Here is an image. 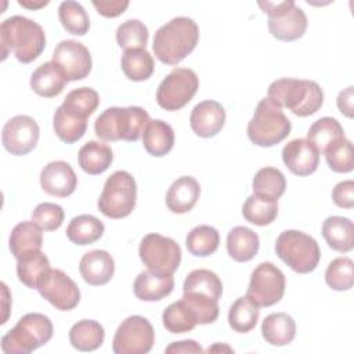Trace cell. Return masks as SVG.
<instances>
[{"instance_id": "1", "label": "cell", "mask_w": 354, "mask_h": 354, "mask_svg": "<svg viewBox=\"0 0 354 354\" xmlns=\"http://www.w3.org/2000/svg\"><path fill=\"white\" fill-rule=\"evenodd\" d=\"M0 43L1 59L12 53L19 62L29 64L43 53L46 35L37 22L22 15H12L0 25Z\"/></svg>"}, {"instance_id": "2", "label": "cell", "mask_w": 354, "mask_h": 354, "mask_svg": "<svg viewBox=\"0 0 354 354\" xmlns=\"http://www.w3.org/2000/svg\"><path fill=\"white\" fill-rule=\"evenodd\" d=\"M199 40V28L192 18L176 17L162 25L152 43L155 57L166 65H177L194 51Z\"/></svg>"}, {"instance_id": "3", "label": "cell", "mask_w": 354, "mask_h": 354, "mask_svg": "<svg viewBox=\"0 0 354 354\" xmlns=\"http://www.w3.org/2000/svg\"><path fill=\"white\" fill-rule=\"evenodd\" d=\"M268 98L300 118L314 115L324 104V91L314 80L283 77L268 86Z\"/></svg>"}, {"instance_id": "4", "label": "cell", "mask_w": 354, "mask_h": 354, "mask_svg": "<svg viewBox=\"0 0 354 354\" xmlns=\"http://www.w3.org/2000/svg\"><path fill=\"white\" fill-rule=\"evenodd\" d=\"M151 122L148 112L141 106L106 108L94 123L95 136L106 142L124 140L136 142Z\"/></svg>"}, {"instance_id": "5", "label": "cell", "mask_w": 354, "mask_h": 354, "mask_svg": "<svg viewBox=\"0 0 354 354\" xmlns=\"http://www.w3.org/2000/svg\"><path fill=\"white\" fill-rule=\"evenodd\" d=\"M53 322L40 313H29L18 319L17 325L1 337V350L6 354H28L44 346L53 337Z\"/></svg>"}, {"instance_id": "6", "label": "cell", "mask_w": 354, "mask_h": 354, "mask_svg": "<svg viewBox=\"0 0 354 354\" xmlns=\"http://www.w3.org/2000/svg\"><path fill=\"white\" fill-rule=\"evenodd\" d=\"M292 129L290 120L282 112V108L268 97L263 98L248 123V137L259 147H272L283 141Z\"/></svg>"}, {"instance_id": "7", "label": "cell", "mask_w": 354, "mask_h": 354, "mask_svg": "<svg viewBox=\"0 0 354 354\" xmlns=\"http://www.w3.org/2000/svg\"><path fill=\"white\" fill-rule=\"evenodd\" d=\"M278 257L299 274L314 271L321 259V250L317 241L297 230H286L279 234L275 242Z\"/></svg>"}, {"instance_id": "8", "label": "cell", "mask_w": 354, "mask_h": 354, "mask_svg": "<svg viewBox=\"0 0 354 354\" xmlns=\"http://www.w3.org/2000/svg\"><path fill=\"white\" fill-rule=\"evenodd\" d=\"M137 185L133 176L124 170L112 173L98 198V210L109 218L127 217L136 207Z\"/></svg>"}, {"instance_id": "9", "label": "cell", "mask_w": 354, "mask_h": 354, "mask_svg": "<svg viewBox=\"0 0 354 354\" xmlns=\"http://www.w3.org/2000/svg\"><path fill=\"white\" fill-rule=\"evenodd\" d=\"M261 10L268 15L270 33L282 41L300 39L307 29V17L293 0L288 1H259Z\"/></svg>"}, {"instance_id": "10", "label": "cell", "mask_w": 354, "mask_h": 354, "mask_svg": "<svg viewBox=\"0 0 354 354\" xmlns=\"http://www.w3.org/2000/svg\"><path fill=\"white\" fill-rule=\"evenodd\" d=\"M138 254L148 270L162 274L173 275L181 263V249L178 243L160 234H147L140 243Z\"/></svg>"}, {"instance_id": "11", "label": "cell", "mask_w": 354, "mask_h": 354, "mask_svg": "<svg viewBox=\"0 0 354 354\" xmlns=\"http://www.w3.org/2000/svg\"><path fill=\"white\" fill-rule=\"evenodd\" d=\"M199 79L189 68H174L158 86L156 102L166 111L184 108L196 94Z\"/></svg>"}, {"instance_id": "12", "label": "cell", "mask_w": 354, "mask_h": 354, "mask_svg": "<svg viewBox=\"0 0 354 354\" xmlns=\"http://www.w3.org/2000/svg\"><path fill=\"white\" fill-rule=\"evenodd\" d=\"M285 275L272 263H260L250 275L246 296L257 307H270L277 304L285 293Z\"/></svg>"}, {"instance_id": "13", "label": "cell", "mask_w": 354, "mask_h": 354, "mask_svg": "<svg viewBox=\"0 0 354 354\" xmlns=\"http://www.w3.org/2000/svg\"><path fill=\"white\" fill-rule=\"evenodd\" d=\"M155 343L151 322L141 315H130L115 332L112 350L115 354H147Z\"/></svg>"}, {"instance_id": "14", "label": "cell", "mask_w": 354, "mask_h": 354, "mask_svg": "<svg viewBox=\"0 0 354 354\" xmlns=\"http://www.w3.org/2000/svg\"><path fill=\"white\" fill-rule=\"evenodd\" d=\"M37 290L43 299L61 311L73 310L80 301L79 286L59 268H51L39 282Z\"/></svg>"}, {"instance_id": "15", "label": "cell", "mask_w": 354, "mask_h": 354, "mask_svg": "<svg viewBox=\"0 0 354 354\" xmlns=\"http://www.w3.org/2000/svg\"><path fill=\"white\" fill-rule=\"evenodd\" d=\"M39 136L40 129L33 118L28 115H17L4 124L1 142L11 155L22 156L35 149Z\"/></svg>"}, {"instance_id": "16", "label": "cell", "mask_w": 354, "mask_h": 354, "mask_svg": "<svg viewBox=\"0 0 354 354\" xmlns=\"http://www.w3.org/2000/svg\"><path fill=\"white\" fill-rule=\"evenodd\" d=\"M53 61L62 69L68 82L87 77L93 68L88 48L76 40H62L58 43L53 53Z\"/></svg>"}, {"instance_id": "17", "label": "cell", "mask_w": 354, "mask_h": 354, "mask_svg": "<svg viewBox=\"0 0 354 354\" xmlns=\"http://www.w3.org/2000/svg\"><path fill=\"white\" fill-rule=\"evenodd\" d=\"M282 160L290 173L310 176L319 165V152L307 138H295L283 147Z\"/></svg>"}, {"instance_id": "18", "label": "cell", "mask_w": 354, "mask_h": 354, "mask_svg": "<svg viewBox=\"0 0 354 354\" xmlns=\"http://www.w3.org/2000/svg\"><path fill=\"white\" fill-rule=\"evenodd\" d=\"M40 185L44 192L53 196L66 198L75 192L77 177L69 163L54 160L43 167L40 173Z\"/></svg>"}, {"instance_id": "19", "label": "cell", "mask_w": 354, "mask_h": 354, "mask_svg": "<svg viewBox=\"0 0 354 354\" xmlns=\"http://www.w3.org/2000/svg\"><path fill=\"white\" fill-rule=\"evenodd\" d=\"M225 123V111L214 100H205L196 104L189 116L192 131L203 138L214 137L221 131Z\"/></svg>"}, {"instance_id": "20", "label": "cell", "mask_w": 354, "mask_h": 354, "mask_svg": "<svg viewBox=\"0 0 354 354\" xmlns=\"http://www.w3.org/2000/svg\"><path fill=\"white\" fill-rule=\"evenodd\" d=\"M87 118L77 108L62 102L53 116V127L57 137L66 144L79 141L87 130Z\"/></svg>"}, {"instance_id": "21", "label": "cell", "mask_w": 354, "mask_h": 354, "mask_svg": "<svg viewBox=\"0 0 354 354\" xmlns=\"http://www.w3.org/2000/svg\"><path fill=\"white\" fill-rule=\"evenodd\" d=\"M79 271L88 285H105L113 277L115 261L106 250L95 249L83 254L79 263Z\"/></svg>"}, {"instance_id": "22", "label": "cell", "mask_w": 354, "mask_h": 354, "mask_svg": "<svg viewBox=\"0 0 354 354\" xmlns=\"http://www.w3.org/2000/svg\"><path fill=\"white\" fill-rule=\"evenodd\" d=\"M201 194L199 183L191 176L178 177L166 194V206L176 214H183L196 205Z\"/></svg>"}, {"instance_id": "23", "label": "cell", "mask_w": 354, "mask_h": 354, "mask_svg": "<svg viewBox=\"0 0 354 354\" xmlns=\"http://www.w3.org/2000/svg\"><path fill=\"white\" fill-rule=\"evenodd\" d=\"M66 83L68 79L65 73L54 61L41 64L30 76L32 90L44 98H53L61 94Z\"/></svg>"}, {"instance_id": "24", "label": "cell", "mask_w": 354, "mask_h": 354, "mask_svg": "<svg viewBox=\"0 0 354 354\" xmlns=\"http://www.w3.org/2000/svg\"><path fill=\"white\" fill-rule=\"evenodd\" d=\"M221 293H223L221 279L218 278L217 274H214L210 270H205V268L194 270L187 275L183 283V295H187V296L213 300L218 303Z\"/></svg>"}, {"instance_id": "25", "label": "cell", "mask_w": 354, "mask_h": 354, "mask_svg": "<svg viewBox=\"0 0 354 354\" xmlns=\"http://www.w3.org/2000/svg\"><path fill=\"white\" fill-rule=\"evenodd\" d=\"M174 279L171 275H162L151 270L137 275L133 289L137 299L142 301H158L173 292Z\"/></svg>"}, {"instance_id": "26", "label": "cell", "mask_w": 354, "mask_h": 354, "mask_svg": "<svg viewBox=\"0 0 354 354\" xmlns=\"http://www.w3.org/2000/svg\"><path fill=\"white\" fill-rule=\"evenodd\" d=\"M43 234L41 228L33 221H22L17 224L8 239L11 254L18 260L29 253L41 250Z\"/></svg>"}, {"instance_id": "27", "label": "cell", "mask_w": 354, "mask_h": 354, "mask_svg": "<svg viewBox=\"0 0 354 354\" xmlns=\"http://www.w3.org/2000/svg\"><path fill=\"white\" fill-rule=\"evenodd\" d=\"M322 236L329 248L347 253L354 248V224L347 217L330 216L322 223Z\"/></svg>"}, {"instance_id": "28", "label": "cell", "mask_w": 354, "mask_h": 354, "mask_svg": "<svg viewBox=\"0 0 354 354\" xmlns=\"http://www.w3.org/2000/svg\"><path fill=\"white\" fill-rule=\"evenodd\" d=\"M259 246V235L248 227H234L227 235V252L235 261L245 263L252 260L257 254Z\"/></svg>"}, {"instance_id": "29", "label": "cell", "mask_w": 354, "mask_h": 354, "mask_svg": "<svg viewBox=\"0 0 354 354\" xmlns=\"http://www.w3.org/2000/svg\"><path fill=\"white\" fill-rule=\"evenodd\" d=\"M261 335L271 346H286L296 335L295 319L286 313H272L264 318Z\"/></svg>"}, {"instance_id": "30", "label": "cell", "mask_w": 354, "mask_h": 354, "mask_svg": "<svg viewBox=\"0 0 354 354\" xmlns=\"http://www.w3.org/2000/svg\"><path fill=\"white\" fill-rule=\"evenodd\" d=\"M142 144L149 155L165 156L174 145L173 127L160 119L151 120L142 133Z\"/></svg>"}, {"instance_id": "31", "label": "cell", "mask_w": 354, "mask_h": 354, "mask_svg": "<svg viewBox=\"0 0 354 354\" xmlns=\"http://www.w3.org/2000/svg\"><path fill=\"white\" fill-rule=\"evenodd\" d=\"M113 160V152L109 145L100 141L86 142L77 153V162L83 171L95 176L104 173Z\"/></svg>"}, {"instance_id": "32", "label": "cell", "mask_w": 354, "mask_h": 354, "mask_svg": "<svg viewBox=\"0 0 354 354\" xmlns=\"http://www.w3.org/2000/svg\"><path fill=\"white\" fill-rule=\"evenodd\" d=\"M105 330L94 319H82L69 330V342L79 351H94L104 343Z\"/></svg>"}, {"instance_id": "33", "label": "cell", "mask_w": 354, "mask_h": 354, "mask_svg": "<svg viewBox=\"0 0 354 354\" xmlns=\"http://www.w3.org/2000/svg\"><path fill=\"white\" fill-rule=\"evenodd\" d=\"M104 224L95 216L80 214L71 220L66 228L68 239L75 245H90L97 242L104 234Z\"/></svg>"}, {"instance_id": "34", "label": "cell", "mask_w": 354, "mask_h": 354, "mask_svg": "<svg viewBox=\"0 0 354 354\" xmlns=\"http://www.w3.org/2000/svg\"><path fill=\"white\" fill-rule=\"evenodd\" d=\"M50 270V261L41 250L29 253L17 260L18 279L30 289H37L39 282Z\"/></svg>"}, {"instance_id": "35", "label": "cell", "mask_w": 354, "mask_h": 354, "mask_svg": "<svg viewBox=\"0 0 354 354\" xmlns=\"http://www.w3.org/2000/svg\"><path fill=\"white\" fill-rule=\"evenodd\" d=\"M162 321L170 333H185L198 325V317L194 308L184 299L167 306L163 311Z\"/></svg>"}, {"instance_id": "36", "label": "cell", "mask_w": 354, "mask_h": 354, "mask_svg": "<svg viewBox=\"0 0 354 354\" xmlns=\"http://www.w3.org/2000/svg\"><path fill=\"white\" fill-rule=\"evenodd\" d=\"M253 192L257 196L278 201L286 189V178L277 167H261L252 181Z\"/></svg>"}, {"instance_id": "37", "label": "cell", "mask_w": 354, "mask_h": 354, "mask_svg": "<svg viewBox=\"0 0 354 354\" xmlns=\"http://www.w3.org/2000/svg\"><path fill=\"white\" fill-rule=\"evenodd\" d=\"M343 137L346 136L342 124L335 118L329 116L315 120L307 131V140L318 149L319 153H324L328 147Z\"/></svg>"}, {"instance_id": "38", "label": "cell", "mask_w": 354, "mask_h": 354, "mask_svg": "<svg viewBox=\"0 0 354 354\" xmlns=\"http://www.w3.org/2000/svg\"><path fill=\"white\" fill-rule=\"evenodd\" d=\"M122 71L127 79L133 82H142L153 73V58L145 48L126 50L122 55Z\"/></svg>"}, {"instance_id": "39", "label": "cell", "mask_w": 354, "mask_h": 354, "mask_svg": "<svg viewBox=\"0 0 354 354\" xmlns=\"http://www.w3.org/2000/svg\"><path fill=\"white\" fill-rule=\"evenodd\" d=\"M259 314V307L248 296H242L231 304L228 311V324L232 330L246 333L256 326Z\"/></svg>"}, {"instance_id": "40", "label": "cell", "mask_w": 354, "mask_h": 354, "mask_svg": "<svg viewBox=\"0 0 354 354\" xmlns=\"http://www.w3.org/2000/svg\"><path fill=\"white\" fill-rule=\"evenodd\" d=\"M185 245L191 254L206 257L217 250L220 245V234L212 225H198L188 232Z\"/></svg>"}, {"instance_id": "41", "label": "cell", "mask_w": 354, "mask_h": 354, "mask_svg": "<svg viewBox=\"0 0 354 354\" xmlns=\"http://www.w3.org/2000/svg\"><path fill=\"white\" fill-rule=\"evenodd\" d=\"M242 214L246 221L254 225H268L278 216V201L266 199L253 194L245 201L242 206Z\"/></svg>"}, {"instance_id": "42", "label": "cell", "mask_w": 354, "mask_h": 354, "mask_svg": "<svg viewBox=\"0 0 354 354\" xmlns=\"http://www.w3.org/2000/svg\"><path fill=\"white\" fill-rule=\"evenodd\" d=\"M58 18L64 29L71 35L84 36L90 29L88 14L77 1H62L58 7Z\"/></svg>"}, {"instance_id": "43", "label": "cell", "mask_w": 354, "mask_h": 354, "mask_svg": "<svg viewBox=\"0 0 354 354\" xmlns=\"http://www.w3.org/2000/svg\"><path fill=\"white\" fill-rule=\"evenodd\" d=\"M325 281L333 290H348L354 283V263L350 257H336L325 271Z\"/></svg>"}, {"instance_id": "44", "label": "cell", "mask_w": 354, "mask_h": 354, "mask_svg": "<svg viewBox=\"0 0 354 354\" xmlns=\"http://www.w3.org/2000/svg\"><path fill=\"white\" fill-rule=\"evenodd\" d=\"M148 36V28L138 19H127L116 30V41L124 50L145 48Z\"/></svg>"}, {"instance_id": "45", "label": "cell", "mask_w": 354, "mask_h": 354, "mask_svg": "<svg viewBox=\"0 0 354 354\" xmlns=\"http://www.w3.org/2000/svg\"><path fill=\"white\" fill-rule=\"evenodd\" d=\"M324 155L330 170L336 173H348L353 170V144L346 137L328 147Z\"/></svg>"}, {"instance_id": "46", "label": "cell", "mask_w": 354, "mask_h": 354, "mask_svg": "<svg viewBox=\"0 0 354 354\" xmlns=\"http://www.w3.org/2000/svg\"><path fill=\"white\" fill-rule=\"evenodd\" d=\"M65 213L64 209L51 202H43L36 206L32 213V221L36 223L43 231H55L62 225Z\"/></svg>"}, {"instance_id": "47", "label": "cell", "mask_w": 354, "mask_h": 354, "mask_svg": "<svg viewBox=\"0 0 354 354\" xmlns=\"http://www.w3.org/2000/svg\"><path fill=\"white\" fill-rule=\"evenodd\" d=\"M64 102L77 108L87 116L93 115V112L100 105V95L91 87H79L69 91L64 100Z\"/></svg>"}, {"instance_id": "48", "label": "cell", "mask_w": 354, "mask_h": 354, "mask_svg": "<svg viewBox=\"0 0 354 354\" xmlns=\"http://www.w3.org/2000/svg\"><path fill=\"white\" fill-rule=\"evenodd\" d=\"M332 199L336 206L351 209L354 206V181L346 180L336 184L332 191Z\"/></svg>"}, {"instance_id": "49", "label": "cell", "mask_w": 354, "mask_h": 354, "mask_svg": "<svg viewBox=\"0 0 354 354\" xmlns=\"http://www.w3.org/2000/svg\"><path fill=\"white\" fill-rule=\"evenodd\" d=\"M93 6L95 7L97 12L101 14L105 18H115L119 17L126 11L129 7V1H122V0H112V1H104V0H94Z\"/></svg>"}, {"instance_id": "50", "label": "cell", "mask_w": 354, "mask_h": 354, "mask_svg": "<svg viewBox=\"0 0 354 354\" xmlns=\"http://www.w3.org/2000/svg\"><path fill=\"white\" fill-rule=\"evenodd\" d=\"M337 108L339 111L346 115L347 118H353V102H354V94H353V86H348L337 95Z\"/></svg>"}, {"instance_id": "51", "label": "cell", "mask_w": 354, "mask_h": 354, "mask_svg": "<svg viewBox=\"0 0 354 354\" xmlns=\"http://www.w3.org/2000/svg\"><path fill=\"white\" fill-rule=\"evenodd\" d=\"M166 353H202V347L195 340H181L173 342L165 350Z\"/></svg>"}, {"instance_id": "52", "label": "cell", "mask_w": 354, "mask_h": 354, "mask_svg": "<svg viewBox=\"0 0 354 354\" xmlns=\"http://www.w3.org/2000/svg\"><path fill=\"white\" fill-rule=\"evenodd\" d=\"M1 289H3V310H4V315L1 319V324L7 322L8 318V307H7V301H10V293L7 289V285L4 282H1Z\"/></svg>"}, {"instance_id": "53", "label": "cell", "mask_w": 354, "mask_h": 354, "mask_svg": "<svg viewBox=\"0 0 354 354\" xmlns=\"http://www.w3.org/2000/svg\"><path fill=\"white\" fill-rule=\"evenodd\" d=\"M18 4L22 6V7H26V8H41V7H46L48 4V1H30V0H18Z\"/></svg>"}]
</instances>
